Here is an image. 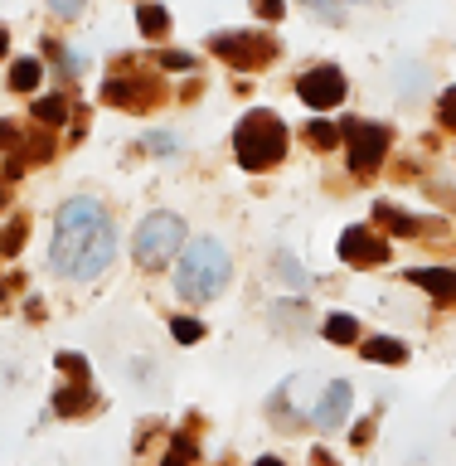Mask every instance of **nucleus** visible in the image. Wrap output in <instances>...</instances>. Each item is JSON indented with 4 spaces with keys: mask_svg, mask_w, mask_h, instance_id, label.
<instances>
[{
    "mask_svg": "<svg viewBox=\"0 0 456 466\" xmlns=\"http://www.w3.org/2000/svg\"><path fill=\"white\" fill-rule=\"evenodd\" d=\"M117 258V233L112 218L97 199H68L54 218V243H49V262L54 272L78 277V282H93L112 268Z\"/></svg>",
    "mask_w": 456,
    "mask_h": 466,
    "instance_id": "nucleus-1",
    "label": "nucleus"
},
{
    "mask_svg": "<svg viewBox=\"0 0 456 466\" xmlns=\"http://www.w3.org/2000/svg\"><path fill=\"white\" fill-rule=\"evenodd\" d=\"M228 272H233V262H228V248L218 243V238H195L180 253V272H175V291L189 301V306H204V301H214L218 291L228 287Z\"/></svg>",
    "mask_w": 456,
    "mask_h": 466,
    "instance_id": "nucleus-2",
    "label": "nucleus"
},
{
    "mask_svg": "<svg viewBox=\"0 0 456 466\" xmlns=\"http://www.w3.org/2000/svg\"><path fill=\"white\" fill-rule=\"evenodd\" d=\"M233 156L243 170H268L287 156V127L277 112H248L233 131Z\"/></svg>",
    "mask_w": 456,
    "mask_h": 466,
    "instance_id": "nucleus-3",
    "label": "nucleus"
},
{
    "mask_svg": "<svg viewBox=\"0 0 456 466\" xmlns=\"http://www.w3.org/2000/svg\"><path fill=\"white\" fill-rule=\"evenodd\" d=\"M180 248H185V218L180 214H146L131 253H137V262L146 272H156V268H166Z\"/></svg>",
    "mask_w": 456,
    "mask_h": 466,
    "instance_id": "nucleus-4",
    "label": "nucleus"
},
{
    "mask_svg": "<svg viewBox=\"0 0 456 466\" xmlns=\"http://www.w3.org/2000/svg\"><path fill=\"white\" fill-rule=\"evenodd\" d=\"M209 49L224 58V64L253 73V68H262V64H272V58H277V39H262V35H248V29H233V35H214Z\"/></svg>",
    "mask_w": 456,
    "mask_h": 466,
    "instance_id": "nucleus-5",
    "label": "nucleus"
},
{
    "mask_svg": "<svg viewBox=\"0 0 456 466\" xmlns=\"http://www.w3.org/2000/svg\"><path fill=\"white\" fill-rule=\"evenodd\" d=\"M389 156V127L374 122H350V170L355 175H374Z\"/></svg>",
    "mask_w": 456,
    "mask_h": 466,
    "instance_id": "nucleus-6",
    "label": "nucleus"
},
{
    "mask_svg": "<svg viewBox=\"0 0 456 466\" xmlns=\"http://www.w3.org/2000/svg\"><path fill=\"white\" fill-rule=\"evenodd\" d=\"M345 87L350 78L340 68H311V73H301V83H297V97L306 102V107H316V112H330V107H340L345 102Z\"/></svg>",
    "mask_w": 456,
    "mask_h": 466,
    "instance_id": "nucleus-7",
    "label": "nucleus"
},
{
    "mask_svg": "<svg viewBox=\"0 0 456 466\" xmlns=\"http://www.w3.org/2000/svg\"><path fill=\"white\" fill-rule=\"evenodd\" d=\"M340 258L355 262V268H374V262L389 258V243L384 233H370V228H345L340 233Z\"/></svg>",
    "mask_w": 456,
    "mask_h": 466,
    "instance_id": "nucleus-8",
    "label": "nucleus"
},
{
    "mask_svg": "<svg viewBox=\"0 0 456 466\" xmlns=\"http://www.w3.org/2000/svg\"><path fill=\"white\" fill-rule=\"evenodd\" d=\"M102 97L117 102V107H146V102H156V83L151 78H107Z\"/></svg>",
    "mask_w": 456,
    "mask_h": 466,
    "instance_id": "nucleus-9",
    "label": "nucleus"
},
{
    "mask_svg": "<svg viewBox=\"0 0 456 466\" xmlns=\"http://www.w3.org/2000/svg\"><path fill=\"white\" fill-rule=\"evenodd\" d=\"M350 399H355V393H350L345 379H340V384H330V389H326V399L311 408V422H316V428H340L345 413H350Z\"/></svg>",
    "mask_w": 456,
    "mask_h": 466,
    "instance_id": "nucleus-10",
    "label": "nucleus"
},
{
    "mask_svg": "<svg viewBox=\"0 0 456 466\" xmlns=\"http://www.w3.org/2000/svg\"><path fill=\"white\" fill-rule=\"evenodd\" d=\"M408 282L432 291L437 301H456V268H413L408 272Z\"/></svg>",
    "mask_w": 456,
    "mask_h": 466,
    "instance_id": "nucleus-11",
    "label": "nucleus"
},
{
    "mask_svg": "<svg viewBox=\"0 0 456 466\" xmlns=\"http://www.w3.org/2000/svg\"><path fill=\"white\" fill-rule=\"evenodd\" d=\"M364 360H374V364H403L408 360V345L393 340V335H374V340H364Z\"/></svg>",
    "mask_w": 456,
    "mask_h": 466,
    "instance_id": "nucleus-12",
    "label": "nucleus"
},
{
    "mask_svg": "<svg viewBox=\"0 0 456 466\" xmlns=\"http://www.w3.org/2000/svg\"><path fill=\"white\" fill-rule=\"evenodd\" d=\"M87 408H93V384H87V379L58 389V399H54V413H87Z\"/></svg>",
    "mask_w": 456,
    "mask_h": 466,
    "instance_id": "nucleus-13",
    "label": "nucleus"
},
{
    "mask_svg": "<svg viewBox=\"0 0 456 466\" xmlns=\"http://www.w3.org/2000/svg\"><path fill=\"white\" fill-rule=\"evenodd\" d=\"M374 214H379V224H384V228H393V233H399V238H418V233L428 228V224H422V218L403 214V209H393V204H379Z\"/></svg>",
    "mask_w": 456,
    "mask_h": 466,
    "instance_id": "nucleus-14",
    "label": "nucleus"
},
{
    "mask_svg": "<svg viewBox=\"0 0 456 466\" xmlns=\"http://www.w3.org/2000/svg\"><path fill=\"white\" fill-rule=\"evenodd\" d=\"M39 78H44L39 58H15V68H10V87H15V93H35Z\"/></svg>",
    "mask_w": 456,
    "mask_h": 466,
    "instance_id": "nucleus-15",
    "label": "nucleus"
},
{
    "mask_svg": "<svg viewBox=\"0 0 456 466\" xmlns=\"http://www.w3.org/2000/svg\"><path fill=\"white\" fill-rule=\"evenodd\" d=\"M137 25H141V35L160 39V35L170 29V15L160 10V5H151V0H141V5H137Z\"/></svg>",
    "mask_w": 456,
    "mask_h": 466,
    "instance_id": "nucleus-16",
    "label": "nucleus"
},
{
    "mask_svg": "<svg viewBox=\"0 0 456 466\" xmlns=\"http://www.w3.org/2000/svg\"><path fill=\"white\" fill-rule=\"evenodd\" d=\"M35 116H39V127H58V122H64V116H68V102L64 97H39L35 102Z\"/></svg>",
    "mask_w": 456,
    "mask_h": 466,
    "instance_id": "nucleus-17",
    "label": "nucleus"
},
{
    "mask_svg": "<svg viewBox=\"0 0 456 466\" xmlns=\"http://www.w3.org/2000/svg\"><path fill=\"white\" fill-rule=\"evenodd\" d=\"M326 340L330 345H350V340H360V326L350 316H330L326 320Z\"/></svg>",
    "mask_w": 456,
    "mask_h": 466,
    "instance_id": "nucleus-18",
    "label": "nucleus"
},
{
    "mask_svg": "<svg viewBox=\"0 0 456 466\" xmlns=\"http://www.w3.org/2000/svg\"><path fill=\"white\" fill-rule=\"evenodd\" d=\"M25 218H10V224H5V233H0V253H5V258H15V253H20V248H25Z\"/></svg>",
    "mask_w": 456,
    "mask_h": 466,
    "instance_id": "nucleus-19",
    "label": "nucleus"
},
{
    "mask_svg": "<svg viewBox=\"0 0 456 466\" xmlns=\"http://www.w3.org/2000/svg\"><path fill=\"white\" fill-rule=\"evenodd\" d=\"M306 137H311V146H320V151H330V146L340 141L345 131L335 127V122H311V127H306Z\"/></svg>",
    "mask_w": 456,
    "mask_h": 466,
    "instance_id": "nucleus-20",
    "label": "nucleus"
},
{
    "mask_svg": "<svg viewBox=\"0 0 456 466\" xmlns=\"http://www.w3.org/2000/svg\"><path fill=\"white\" fill-rule=\"evenodd\" d=\"M170 335H175L180 345H195L199 335H204V326H199L195 316H175V320H170Z\"/></svg>",
    "mask_w": 456,
    "mask_h": 466,
    "instance_id": "nucleus-21",
    "label": "nucleus"
},
{
    "mask_svg": "<svg viewBox=\"0 0 456 466\" xmlns=\"http://www.w3.org/2000/svg\"><path fill=\"white\" fill-rule=\"evenodd\" d=\"M272 262H277V268H282V277H287L291 287H306V272H301V262L291 258L287 248H277V253H272Z\"/></svg>",
    "mask_w": 456,
    "mask_h": 466,
    "instance_id": "nucleus-22",
    "label": "nucleus"
},
{
    "mask_svg": "<svg viewBox=\"0 0 456 466\" xmlns=\"http://www.w3.org/2000/svg\"><path fill=\"white\" fill-rule=\"evenodd\" d=\"M189 461H195V442H189V437H175L160 466H189Z\"/></svg>",
    "mask_w": 456,
    "mask_h": 466,
    "instance_id": "nucleus-23",
    "label": "nucleus"
},
{
    "mask_svg": "<svg viewBox=\"0 0 456 466\" xmlns=\"http://www.w3.org/2000/svg\"><path fill=\"white\" fill-rule=\"evenodd\" d=\"M146 151H156V156H175V151H180V141H175L170 131H151V137H146Z\"/></svg>",
    "mask_w": 456,
    "mask_h": 466,
    "instance_id": "nucleus-24",
    "label": "nucleus"
},
{
    "mask_svg": "<svg viewBox=\"0 0 456 466\" xmlns=\"http://www.w3.org/2000/svg\"><path fill=\"white\" fill-rule=\"evenodd\" d=\"M156 64H160V68H170V73H189V68H195V58L180 54V49H166V54L156 58Z\"/></svg>",
    "mask_w": 456,
    "mask_h": 466,
    "instance_id": "nucleus-25",
    "label": "nucleus"
},
{
    "mask_svg": "<svg viewBox=\"0 0 456 466\" xmlns=\"http://www.w3.org/2000/svg\"><path fill=\"white\" fill-rule=\"evenodd\" d=\"M437 116H442L447 131H456V87H447V93H442V102H437Z\"/></svg>",
    "mask_w": 456,
    "mask_h": 466,
    "instance_id": "nucleus-26",
    "label": "nucleus"
},
{
    "mask_svg": "<svg viewBox=\"0 0 456 466\" xmlns=\"http://www.w3.org/2000/svg\"><path fill=\"white\" fill-rule=\"evenodd\" d=\"M253 10L262 15V20H282V15H287V0H253Z\"/></svg>",
    "mask_w": 456,
    "mask_h": 466,
    "instance_id": "nucleus-27",
    "label": "nucleus"
},
{
    "mask_svg": "<svg viewBox=\"0 0 456 466\" xmlns=\"http://www.w3.org/2000/svg\"><path fill=\"white\" fill-rule=\"evenodd\" d=\"M87 0H49V10L58 15V20H73V15H83Z\"/></svg>",
    "mask_w": 456,
    "mask_h": 466,
    "instance_id": "nucleus-28",
    "label": "nucleus"
},
{
    "mask_svg": "<svg viewBox=\"0 0 456 466\" xmlns=\"http://www.w3.org/2000/svg\"><path fill=\"white\" fill-rule=\"evenodd\" d=\"M306 5H311V10L320 15V20H340V10H335L330 0H306Z\"/></svg>",
    "mask_w": 456,
    "mask_h": 466,
    "instance_id": "nucleus-29",
    "label": "nucleus"
},
{
    "mask_svg": "<svg viewBox=\"0 0 456 466\" xmlns=\"http://www.w3.org/2000/svg\"><path fill=\"white\" fill-rule=\"evenodd\" d=\"M29 151H35V160H49L54 141H49V137H35V141H29Z\"/></svg>",
    "mask_w": 456,
    "mask_h": 466,
    "instance_id": "nucleus-30",
    "label": "nucleus"
},
{
    "mask_svg": "<svg viewBox=\"0 0 456 466\" xmlns=\"http://www.w3.org/2000/svg\"><path fill=\"white\" fill-rule=\"evenodd\" d=\"M5 146H15V127L0 122V151H5Z\"/></svg>",
    "mask_w": 456,
    "mask_h": 466,
    "instance_id": "nucleus-31",
    "label": "nucleus"
},
{
    "mask_svg": "<svg viewBox=\"0 0 456 466\" xmlns=\"http://www.w3.org/2000/svg\"><path fill=\"white\" fill-rule=\"evenodd\" d=\"M5 49H10V35H5V29H0V58H5Z\"/></svg>",
    "mask_w": 456,
    "mask_h": 466,
    "instance_id": "nucleus-32",
    "label": "nucleus"
},
{
    "mask_svg": "<svg viewBox=\"0 0 456 466\" xmlns=\"http://www.w3.org/2000/svg\"><path fill=\"white\" fill-rule=\"evenodd\" d=\"M316 466H335V461L326 457V451H316Z\"/></svg>",
    "mask_w": 456,
    "mask_h": 466,
    "instance_id": "nucleus-33",
    "label": "nucleus"
},
{
    "mask_svg": "<svg viewBox=\"0 0 456 466\" xmlns=\"http://www.w3.org/2000/svg\"><path fill=\"white\" fill-rule=\"evenodd\" d=\"M258 466H282V461H277V457H262V461H258Z\"/></svg>",
    "mask_w": 456,
    "mask_h": 466,
    "instance_id": "nucleus-34",
    "label": "nucleus"
},
{
    "mask_svg": "<svg viewBox=\"0 0 456 466\" xmlns=\"http://www.w3.org/2000/svg\"><path fill=\"white\" fill-rule=\"evenodd\" d=\"M0 204H5V180H0Z\"/></svg>",
    "mask_w": 456,
    "mask_h": 466,
    "instance_id": "nucleus-35",
    "label": "nucleus"
}]
</instances>
